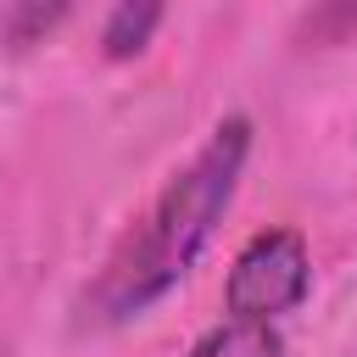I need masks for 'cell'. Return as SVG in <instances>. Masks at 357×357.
Listing matches in <instances>:
<instances>
[{
    "label": "cell",
    "mask_w": 357,
    "mask_h": 357,
    "mask_svg": "<svg viewBox=\"0 0 357 357\" xmlns=\"http://www.w3.org/2000/svg\"><path fill=\"white\" fill-rule=\"evenodd\" d=\"M245 151H251V123L245 117L218 123V134L201 145V156L162 190V201L151 206L145 229L128 234V245L106 262V273H100V284L89 296L95 318H106V324L134 318L195 268V257L206 251L212 229L223 223V212L234 201Z\"/></svg>",
    "instance_id": "6da1fadb"
},
{
    "label": "cell",
    "mask_w": 357,
    "mask_h": 357,
    "mask_svg": "<svg viewBox=\"0 0 357 357\" xmlns=\"http://www.w3.org/2000/svg\"><path fill=\"white\" fill-rule=\"evenodd\" d=\"M307 284H312V262H307L301 234L296 229H262L234 257L229 284H223V301H229L234 318L273 324L279 312H290V307L307 301Z\"/></svg>",
    "instance_id": "7a4b0ae2"
},
{
    "label": "cell",
    "mask_w": 357,
    "mask_h": 357,
    "mask_svg": "<svg viewBox=\"0 0 357 357\" xmlns=\"http://www.w3.org/2000/svg\"><path fill=\"white\" fill-rule=\"evenodd\" d=\"M190 357H284V340L273 324H251V318H229L218 329H206Z\"/></svg>",
    "instance_id": "3957f363"
},
{
    "label": "cell",
    "mask_w": 357,
    "mask_h": 357,
    "mask_svg": "<svg viewBox=\"0 0 357 357\" xmlns=\"http://www.w3.org/2000/svg\"><path fill=\"white\" fill-rule=\"evenodd\" d=\"M156 22H162V6H151V0H139V6H117V11L106 17V33H100L106 56H112V61L139 56V50L151 45V28H156Z\"/></svg>",
    "instance_id": "277c9868"
}]
</instances>
